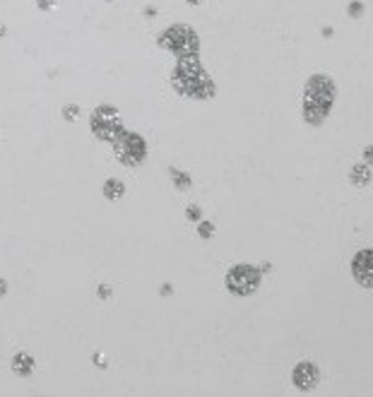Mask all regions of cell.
Segmentation results:
<instances>
[{"instance_id": "8", "label": "cell", "mask_w": 373, "mask_h": 397, "mask_svg": "<svg viewBox=\"0 0 373 397\" xmlns=\"http://www.w3.org/2000/svg\"><path fill=\"white\" fill-rule=\"evenodd\" d=\"M351 272H354V279L364 289H371V248H364L351 260Z\"/></svg>"}, {"instance_id": "17", "label": "cell", "mask_w": 373, "mask_h": 397, "mask_svg": "<svg viewBox=\"0 0 373 397\" xmlns=\"http://www.w3.org/2000/svg\"><path fill=\"white\" fill-rule=\"evenodd\" d=\"M99 296H101V299H109V296H111V289H109V286H99Z\"/></svg>"}, {"instance_id": "11", "label": "cell", "mask_w": 373, "mask_h": 397, "mask_svg": "<svg viewBox=\"0 0 373 397\" xmlns=\"http://www.w3.org/2000/svg\"><path fill=\"white\" fill-rule=\"evenodd\" d=\"M123 193H126V185L120 181H116V178H109V181L103 183V195L109 200H118L123 198Z\"/></svg>"}, {"instance_id": "1", "label": "cell", "mask_w": 373, "mask_h": 397, "mask_svg": "<svg viewBox=\"0 0 373 397\" xmlns=\"http://www.w3.org/2000/svg\"><path fill=\"white\" fill-rule=\"evenodd\" d=\"M174 89L183 96L191 99H212L215 96V82L207 75V70L200 65L198 58H185L178 60L171 75Z\"/></svg>"}, {"instance_id": "6", "label": "cell", "mask_w": 373, "mask_h": 397, "mask_svg": "<svg viewBox=\"0 0 373 397\" xmlns=\"http://www.w3.org/2000/svg\"><path fill=\"white\" fill-rule=\"evenodd\" d=\"M260 286V270L253 265H236L226 275V289L236 296H251Z\"/></svg>"}, {"instance_id": "5", "label": "cell", "mask_w": 373, "mask_h": 397, "mask_svg": "<svg viewBox=\"0 0 373 397\" xmlns=\"http://www.w3.org/2000/svg\"><path fill=\"white\" fill-rule=\"evenodd\" d=\"M113 147H116L118 161L126 164V166H137V164H142L144 157H147V142H144L142 135H137V133L123 130V133L113 140Z\"/></svg>"}, {"instance_id": "19", "label": "cell", "mask_w": 373, "mask_h": 397, "mask_svg": "<svg viewBox=\"0 0 373 397\" xmlns=\"http://www.w3.org/2000/svg\"><path fill=\"white\" fill-rule=\"evenodd\" d=\"M364 157H366V161H371V159H373V147H366V150H364Z\"/></svg>"}, {"instance_id": "20", "label": "cell", "mask_w": 373, "mask_h": 397, "mask_svg": "<svg viewBox=\"0 0 373 397\" xmlns=\"http://www.w3.org/2000/svg\"><path fill=\"white\" fill-rule=\"evenodd\" d=\"M5 291H8V282H5V279H0V296L5 294Z\"/></svg>"}, {"instance_id": "16", "label": "cell", "mask_w": 373, "mask_h": 397, "mask_svg": "<svg viewBox=\"0 0 373 397\" xmlns=\"http://www.w3.org/2000/svg\"><path fill=\"white\" fill-rule=\"evenodd\" d=\"M347 12H349L351 17H361L364 15V5H361V3H351L349 8H347Z\"/></svg>"}, {"instance_id": "3", "label": "cell", "mask_w": 373, "mask_h": 397, "mask_svg": "<svg viewBox=\"0 0 373 397\" xmlns=\"http://www.w3.org/2000/svg\"><path fill=\"white\" fill-rule=\"evenodd\" d=\"M157 44L161 48L171 51L178 60H185V58H198V51H200L198 34L193 32L191 27H185V24H174V27H169L167 32L159 34Z\"/></svg>"}, {"instance_id": "7", "label": "cell", "mask_w": 373, "mask_h": 397, "mask_svg": "<svg viewBox=\"0 0 373 397\" xmlns=\"http://www.w3.org/2000/svg\"><path fill=\"white\" fill-rule=\"evenodd\" d=\"M318 378H320V373H318L316 364H310V361L299 364L294 368V373H292V381L299 390H313L318 385Z\"/></svg>"}, {"instance_id": "2", "label": "cell", "mask_w": 373, "mask_h": 397, "mask_svg": "<svg viewBox=\"0 0 373 397\" xmlns=\"http://www.w3.org/2000/svg\"><path fill=\"white\" fill-rule=\"evenodd\" d=\"M335 82L327 75H313L303 89V118L308 126H320L335 103Z\"/></svg>"}, {"instance_id": "12", "label": "cell", "mask_w": 373, "mask_h": 397, "mask_svg": "<svg viewBox=\"0 0 373 397\" xmlns=\"http://www.w3.org/2000/svg\"><path fill=\"white\" fill-rule=\"evenodd\" d=\"M171 176H174V185L176 188H191V176L183 174V171H176V169H171Z\"/></svg>"}, {"instance_id": "22", "label": "cell", "mask_w": 373, "mask_h": 397, "mask_svg": "<svg viewBox=\"0 0 373 397\" xmlns=\"http://www.w3.org/2000/svg\"><path fill=\"white\" fill-rule=\"evenodd\" d=\"M3 34H5V27H3V24H0V36H3Z\"/></svg>"}, {"instance_id": "18", "label": "cell", "mask_w": 373, "mask_h": 397, "mask_svg": "<svg viewBox=\"0 0 373 397\" xmlns=\"http://www.w3.org/2000/svg\"><path fill=\"white\" fill-rule=\"evenodd\" d=\"M51 5H53V0H39V8L41 10H48Z\"/></svg>"}, {"instance_id": "14", "label": "cell", "mask_w": 373, "mask_h": 397, "mask_svg": "<svg viewBox=\"0 0 373 397\" xmlns=\"http://www.w3.org/2000/svg\"><path fill=\"white\" fill-rule=\"evenodd\" d=\"M200 215H202V212H200L198 205H191L188 210H185V217H188L191 222H200Z\"/></svg>"}, {"instance_id": "4", "label": "cell", "mask_w": 373, "mask_h": 397, "mask_svg": "<svg viewBox=\"0 0 373 397\" xmlns=\"http://www.w3.org/2000/svg\"><path fill=\"white\" fill-rule=\"evenodd\" d=\"M92 133H94L99 140H106V142H113L116 137L123 133V123H120L118 109L116 106H96L94 113H92Z\"/></svg>"}, {"instance_id": "15", "label": "cell", "mask_w": 373, "mask_h": 397, "mask_svg": "<svg viewBox=\"0 0 373 397\" xmlns=\"http://www.w3.org/2000/svg\"><path fill=\"white\" fill-rule=\"evenodd\" d=\"M77 113H79V109L75 106V103H70V106H65V109H63V116L68 120H75V118H77Z\"/></svg>"}, {"instance_id": "10", "label": "cell", "mask_w": 373, "mask_h": 397, "mask_svg": "<svg viewBox=\"0 0 373 397\" xmlns=\"http://www.w3.org/2000/svg\"><path fill=\"white\" fill-rule=\"evenodd\" d=\"M349 181L354 185H368L371 183V169H368V164H357L349 171Z\"/></svg>"}, {"instance_id": "13", "label": "cell", "mask_w": 373, "mask_h": 397, "mask_svg": "<svg viewBox=\"0 0 373 397\" xmlns=\"http://www.w3.org/2000/svg\"><path fill=\"white\" fill-rule=\"evenodd\" d=\"M198 231H200V236L202 238H212V234H215V224L212 222H200Z\"/></svg>"}, {"instance_id": "21", "label": "cell", "mask_w": 373, "mask_h": 397, "mask_svg": "<svg viewBox=\"0 0 373 397\" xmlns=\"http://www.w3.org/2000/svg\"><path fill=\"white\" fill-rule=\"evenodd\" d=\"M185 3H191V5H198V3H202V0H185Z\"/></svg>"}, {"instance_id": "9", "label": "cell", "mask_w": 373, "mask_h": 397, "mask_svg": "<svg viewBox=\"0 0 373 397\" xmlns=\"http://www.w3.org/2000/svg\"><path fill=\"white\" fill-rule=\"evenodd\" d=\"M12 368H15L17 375H29L34 371V359L29 357V354L19 351V354H15V357H12Z\"/></svg>"}]
</instances>
